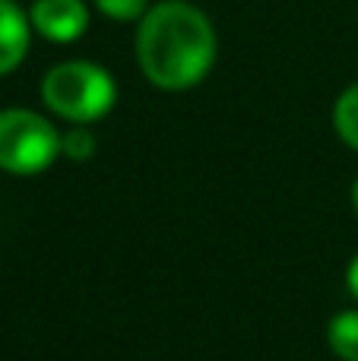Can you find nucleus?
Segmentation results:
<instances>
[{
    "mask_svg": "<svg viewBox=\"0 0 358 361\" xmlns=\"http://www.w3.org/2000/svg\"><path fill=\"white\" fill-rule=\"evenodd\" d=\"M42 102L70 124H95L118 102V82L92 61H63L42 76Z\"/></svg>",
    "mask_w": 358,
    "mask_h": 361,
    "instance_id": "nucleus-2",
    "label": "nucleus"
},
{
    "mask_svg": "<svg viewBox=\"0 0 358 361\" xmlns=\"http://www.w3.org/2000/svg\"><path fill=\"white\" fill-rule=\"evenodd\" d=\"M32 23L29 13L16 0H0V76L13 73L25 61L32 44Z\"/></svg>",
    "mask_w": 358,
    "mask_h": 361,
    "instance_id": "nucleus-5",
    "label": "nucleus"
},
{
    "mask_svg": "<svg viewBox=\"0 0 358 361\" xmlns=\"http://www.w3.org/2000/svg\"><path fill=\"white\" fill-rule=\"evenodd\" d=\"M99 143H95V133L86 124H73L67 133H61V156L70 162H89L95 156Z\"/></svg>",
    "mask_w": 358,
    "mask_h": 361,
    "instance_id": "nucleus-8",
    "label": "nucleus"
},
{
    "mask_svg": "<svg viewBox=\"0 0 358 361\" xmlns=\"http://www.w3.org/2000/svg\"><path fill=\"white\" fill-rule=\"evenodd\" d=\"M346 288H349V295L358 301V254L349 260V269H346Z\"/></svg>",
    "mask_w": 358,
    "mask_h": 361,
    "instance_id": "nucleus-10",
    "label": "nucleus"
},
{
    "mask_svg": "<svg viewBox=\"0 0 358 361\" xmlns=\"http://www.w3.org/2000/svg\"><path fill=\"white\" fill-rule=\"evenodd\" d=\"M29 23L48 42L70 44L86 35L89 6H86V0H32Z\"/></svg>",
    "mask_w": 358,
    "mask_h": 361,
    "instance_id": "nucleus-4",
    "label": "nucleus"
},
{
    "mask_svg": "<svg viewBox=\"0 0 358 361\" xmlns=\"http://www.w3.org/2000/svg\"><path fill=\"white\" fill-rule=\"evenodd\" d=\"M327 345L340 361H358V311H340L330 320Z\"/></svg>",
    "mask_w": 358,
    "mask_h": 361,
    "instance_id": "nucleus-6",
    "label": "nucleus"
},
{
    "mask_svg": "<svg viewBox=\"0 0 358 361\" xmlns=\"http://www.w3.org/2000/svg\"><path fill=\"white\" fill-rule=\"evenodd\" d=\"M333 127H336L342 143L358 152V82H352L349 89H342V95L336 99Z\"/></svg>",
    "mask_w": 358,
    "mask_h": 361,
    "instance_id": "nucleus-7",
    "label": "nucleus"
},
{
    "mask_svg": "<svg viewBox=\"0 0 358 361\" xmlns=\"http://www.w3.org/2000/svg\"><path fill=\"white\" fill-rule=\"evenodd\" d=\"M92 6L111 23H140L149 10V0H92Z\"/></svg>",
    "mask_w": 358,
    "mask_h": 361,
    "instance_id": "nucleus-9",
    "label": "nucleus"
},
{
    "mask_svg": "<svg viewBox=\"0 0 358 361\" xmlns=\"http://www.w3.org/2000/svg\"><path fill=\"white\" fill-rule=\"evenodd\" d=\"M61 159V130L32 108L0 111V171L29 178Z\"/></svg>",
    "mask_w": 358,
    "mask_h": 361,
    "instance_id": "nucleus-3",
    "label": "nucleus"
},
{
    "mask_svg": "<svg viewBox=\"0 0 358 361\" xmlns=\"http://www.w3.org/2000/svg\"><path fill=\"white\" fill-rule=\"evenodd\" d=\"M216 48L209 16L187 0H159L137 23L140 73L165 92H184L206 80Z\"/></svg>",
    "mask_w": 358,
    "mask_h": 361,
    "instance_id": "nucleus-1",
    "label": "nucleus"
},
{
    "mask_svg": "<svg viewBox=\"0 0 358 361\" xmlns=\"http://www.w3.org/2000/svg\"><path fill=\"white\" fill-rule=\"evenodd\" d=\"M352 206H355V212H358V178H355V184H352Z\"/></svg>",
    "mask_w": 358,
    "mask_h": 361,
    "instance_id": "nucleus-11",
    "label": "nucleus"
}]
</instances>
